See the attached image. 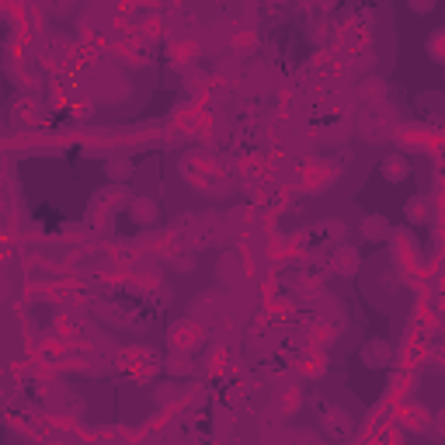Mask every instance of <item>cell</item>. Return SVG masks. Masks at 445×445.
Listing matches in <instances>:
<instances>
[{
  "mask_svg": "<svg viewBox=\"0 0 445 445\" xmlns=\"http://www.w3.org/2000/svg\"><path fill=\"white\" fill-rule=\"evenodd\" d=\"M403 216H407V222H428L431 219V205L424 198H410L403 205Z\"/></svg>",
  "mask_w": 445,
  "mask_h": 445,
  "instance_id": "cell-9",
  "label": "cell"
},
{
  "mask_svg": "<svg viewBox=\"0 0 445 445\" xmlns=\"http://www.w3.org/2000/svg\"><path fill=\"white\" fill-rule=\"evenodd\" d=\"M202 341H205V327H202L198 320H191V317L177 320V324L167 331V348H171L174 355H191Z\"/></svg>",
  "mask_w": 445,
  "mask_h": 445,
  "instance_id": "cell-1",
  "label": "cell"
},
{
  "mask_svg": "<svg viewBox=\"0 0 445 445\" xmlns=\"http://www.w3.org/2000/svg\"><path fill=\"white\" fill-rule=\"evenodd\" d=\"M122 198H125V188H122V184H115V188H105V191H101V205H112V209H115Z\"/></svg>",
  "mask_w": 445,
  "mask_h": 445,
  "instance_id": "cell-17",
  "label": "cell"
},
{
  "mask_svg": "<svg viewBox=\"0 0 445 445\" xmlns=\"http://www.w3.org/2000/svg\"><path fill=\"white\" fill-rule=\"evenodd\" d=\"M393 139H396V146H400V150H424V146H428L424 132H421V129H414V125H396Z\"/></svg>",
  "mask_w": 445,
  "mask_h": 445,
  "instance_id": "cell-6",
  "label": "cell"
},
{
  "mask_svg": "<svg viewBox=\"0 0 445 445\" xmlns=\"http://www.w3.org/2000/svg\"><path fill=\"white\" fill-rule=\"evenodd\" d=\"M365 98H383V80H365Z\"/></svg>",
  "mask_w": 445,
  "mask_h": 445,
  "instance_id": "cell-21",
  "label": "cell"
},
{
  "mask_svg": "<svg viewBox=\"0 0 445 445\" xmlns=\"http://www.w3.org/2000/svg\"><path fill=\"white\" fill-rule=\"evenodd\" d=\"M428 56L435 60V63H445V28H435L431 35H428Z\"/></svg>",
  "mask_w": 445,
  "mask_h": 445,
  "instance_id": "cell-11",
  "label": "cell"
},
{
  "mask_svg": "<svg viewBox=\"0 0 445 445\" xmlns=\"http://www.w3.org/2000/svg\"><path fill=\"white\" fill-rule=\"evenodd\" d=\"M202 53V46L195 42V39H177V42H171V63L174 67H188V63H195V56Z\"/></svg>",
  "mask_w": 445,
  "mask_h": 445,
  "instance_id": "cell-3",
  "label": "cell"
},
{
  "mask_svg": "<svg viewBox=\"0 0 445 445\" xmlns=\"http://www.w3.org/2000/svg\"><path fill=\"white\" fill-rule=\"evenodd\" d=\"M157 202L153 198H146V195H139V198H132L129 202V216L136 219V222H143V227H150V222H157Z\"/></svg>",
  "mask_w": 445,
  "mask_h": 445,
  "instance_id": "cell-4",
  "label": "cell"
},
{
  "mask_svg": "<svg viewBox=\"0 0 445 445\" xmlns=\"http://www.w3.org/2000/svg\"><path fill=\"white\" fill-rule=\"evenodd\" d=\"M139 28H143V32H139L143 42H157V39H160V21H157V18L146 21V25H139Z\"/></svg>",
  "mask_w": 445,
  "mask_h": 445,
  "instance_id": "cell-18",
  "label": "cell"
},
{
  "mask_svg": "<svg viewBox=\"0 0 445 445\" xmlns=\"http://www.w3.org/2000/svg\"><path fill=\"white\" fill-rule=\"evenodd\" d=\"M338 338V331H334V324H327V320H320V324H313V344H331Z\"/></svg>",
  "mask_w": 445,
  "mask_h": 445,
  "instance_id": "cell-13",
  "label": "cell"
},
{
  "mask_svg": "<svg viewBox=\"0 0 445 445\" xmlns=\"http://www.w3.org/2000/svg\"><path fill=\"white\" fill-rule=\"evenodd\" d=\"M191 365H188V355H174L171 358V372H177V376H184Z\"/></svg>",
  "mask_w": 445,
  "mask_h": 445,
  "instance_id": "cell-19",
  "label": "cell"
},
{
  "mask_svg": "<svg viewBox=\"0 0 445 445\" xmlns=\"http://www.w3.org/2000/svg\"><path fill=\"white\" fill-rule=\"evenodd\" d=\"M230 46H234V49H251V46H254V32H251V28H237V32L230 35Z\"/></svg>",
  "mask_w": 445,
  "mask_h": 445,
  "instance_id": "cell-15",
  "label": "cell"
},
{
  "mask_svg": "<svg viewBox=\"0 0 445 445\" xmlns=\"http://www.w3.org/2000/svg\"><path fill=\"white\" fill-rule=\"evenodd\" d=\"M396 424H400L403 431H417V435H424V431L435 424V414H431L421 400H417V403H403V407H400V421H396Z\"/></svg>",
  "mask_w": 445,
  "mask_h": 445,
  "instance_id": "cell-2",
  "label": "cell"
},
{
  "mask_svg": "<svg viewBox=\"0 0 445 445\" xmlns=\"http://www.w3.org/2000/svg\"><path fill=\"white\" fill-rule=\"evenodd\" d=\"M362 237H365V241H386V237H390V222L379 219V216L365 219V222H362Z\"/></svg>",
  "mask_w": 445,
  "mask_h": 445,
  "instance_id": "cell-8",
  "label": "cell"
},
{
  "mask_svg": "<svg viewBox=\"0 0 445 445\" xmlns=\"http://www.w3.org/2000/svg\"><path fill=\"white\" fill-rule=\"evenodd\" d=\"M410 11H414V15H428V11H431V4H410Z\"/></svg>",
  "mask_w": 445,
  "mask_h": 445,
  "instance_id": "cell-23",
  "label": "cell"
},
{
  "mask_svg": "<svg viewBox=\"0 0 445 445\" xmlns=\"http://www.w3.org/2000/svg\"><path fill=\"white\" fill-rule=\"evenodd\" d=\"M212 372H219V369H227V351H212V365H209Z\"/></svg>",
  "mask_w": 445,
  "mask_h": 445,
  "instance_id": "cell-22",
  "label": "cell"
},
{
  "mask_svg": "<svg viewBox=\"0 0 445 445\" xmlns=\"http://www.w3.org/2000/svg\"><path fill=\"white\" fill-rule=\"evenodd\" d=\"M383 177L386 181H393V184H400V181H407L410 177V167H407V160L400 157V153H390V157H383Z\"/></svg>",
  "mask_w": 445,
  "mask_h": 445,
  "instance_id": "cell-5",
  "label": "cell"
},
{
  "mask_svg": "<svg viewBox=\"0 0 445 445\" xmlns=\"http://www.w3.org/2000/svg\"><path fill=\"white\" fill-rule=\"evenodd\" d=\"M299 400H303V393H299L296 386H286V393H282V410L293 414V410L299 407Z\"/></svg>",
  "mask_w": 445,
  "mask_h": 445,
  "instance_id": "cell-16",
  "label": "cell"
},
{
  "mask_svg": "<svg viewBox=\"0 0 445 445\" xmlns=\"http://www.w3.org/2000/svg\"><path fill=\"white\" fill-rule=\"evenodd\" d=\"M428 362H431L435 369H445V348H431V351H428Z\"/></svg>",
  "mask_w": 445,
  "mask_h": 445,
  "instance_id": "cell-20",
  "label": "cell"
},
{
  "mask_svg": "<svg viewBox=\"0 0 445 445\" xmlns=\"http://www.w3.org/2000/svg\"><path fill=\"white\" fill-rule=\"evenodd\" d=\"M362 355L369 358V365H386L390 362V344L386 341H369Z\"/></svg>",
  "mask_w": 445,
  "mask_h": 445,
  "instance_id": "cell-10",
  "label": "cell"
},
{
  "mask_svg": "<svg viewBox=\"0 0 445 445\" xmlns=\"http://www.w3.org/2000/svg\"><path fill=\"white\" fill-rule=\"evenodd\" d=\"M376 445H403V428H400V424L383 428V431H379V438H376Z\"/></svg>",
  "mask_w": 445,
  "mask_h": 445,
  "instance_id": "cell-14",
  "label": "cell"
},
{
  "mask_svg": "<svg viewBox=\"0 0 445 445\" xmlns=\"http://www.w3.org/2000/svg\"><path fill=\"white\" fill-rule=\"evenodd\" d=\"M331 265H334V272H341V275H355V272H358V251L338 247V251L331 254Z\"/></svg>",
  "mask_w": 445,
  "mask_h": 445,
  "instance_id": "cell-7",
  "label": "cell"
},
{
  "mask_svg": "<svg viewBox=\"0 0 445 445\" xmlns=\"http://www.w3.org/2000/svg\"><path fill=\"white\" fill-rule=\"evenodd\" d=\"M143 247L153 251V254H174V251H171V247H174V234H153V237H146Z\"/></svg>",
  "mask_w": 445,
  "mask_h": 445,
  "instance_id": "cell-12",
  "label": "cell"
}]
</instances>
